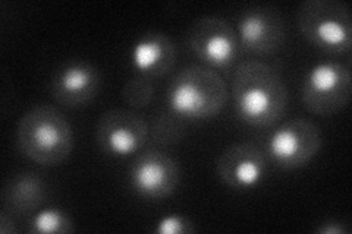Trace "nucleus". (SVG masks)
Returning <instances> with one entry per match:
<instances>
[{
  "instance_id": "obj_17",
  "label": "nucleus",
  "mask_w": 352,
  "mask_h": 234,
  "mask_svg": "<svg viewBox=\"0 0 352 234\" xmlns=\"http://www.w3.org/2000/svg\"><path fill=\"white\" fill-rule=\"evenodd\" d=\"M179 119L176 116H168L162 115L157 116L153 124V139L162 143V145H169L175 143L181 139L182 135V128L179 125Z\"/></svg>"
},
{
  "instance_id": "obj_5",
  "label": "nucleus",
  "mask_w": 352,
  "mask_h": 234,
  "mask_svg": "<svg viewBox=\"0 0 352 234\" xmlns=\"http://www.w3.org/2000/svg\"><path fill=\"white\" fill-rule=\"evenodd\" d=\"M352 91L349 66L320 62L307 71L301 85L304 107L317 116H332L344 110Z\"/></svg>"
},
{
  "instance_id": "obj_9",
  "label": "nucleus",
  "mask_w": 352,
  "mask_h": 234,
  "mask_svg": "<svg viewBox=\"0 0 352 234\" xmlns=\"http://www.w3.org/2000/svg\"><path fill=\"white\" fill-rule=\"evenodd\" d=\"M239 47L257 56H270L280 50L285 41V22L273 6H252L241 14L236 24Z\"/></svg>"
},
{
  "instance_id": "obj_1",
  "label": "nucleus",
  "mask_w": 352,
  "mask_h": 234,
  "mask_svg": "<svg viewBox=\"0 0 352 234\" xmlns=\"http://www.w3.org/2000/svg\"><path fill=\"white\" fill-rule=\"evenodd\" d=\"M232 102L239 120L252 128L278 124L288 106V90L270 65L247 60L236 66L232 80Z\"/></svg>"
},
{
  "instance_id": "obj_18",
  "label": "nucleus",
  "mask_w": 352,
  "mask_h": 234,
  "mask_svg": "<svg viewBox=\"0 0 352 234\" xmlns=\"http://www.w3.org/2000/svg\"><path fill=\"white\" fill-rule=\"evenodd\" d=\"M195 227L192 222L179 214H170L157 221L154 231L159 234H191Z\"/></svg>"
},
{
  "instance_id": "obj_11",
  "label": "nucleus",
  "mask_w": 352,
  "mask_h": 234,
  "mask_svg": "<svg viewBox=\"0 0 352 234\" xmlns=\"http://www.w3.org/2000/svg\"><path fill=\"white\" fill-rule=\"evenodd\" d=\"M266 154L252 143L230 145L217 160L220 180L235 191L257 187L266 177Z\"/></svg>"
},
{
  "instance_id": "obj_16",
  "label": "nucleus",
  "mask_w": 352,
  "mask_h": 234,
  "mask_svg": "<svg viewBox=\"0 0 352 234\" xmlns=\"http://www.w3.org/2000/svg\"><path fill=\"white\" fill-rule=\"evenodd\" d=\"M154 95V86L148 78L135 76L122 88V98L131 108L147 107Z\"/></svg>"
},
{
  "instance_id": "obj_4",
  "label": "nucleus",
  "mask_w": 352,
  "mask_h": 234,
  "mask_svg": "<svg viewBox=\"0 0 352 234\" xmlns=\"http://www.w3.org/2000/svg\"><path fill=\"white\" fill-rule=\"evenodd\" d=\"M301 36L314 47L330 54H344L352 46L349 8L339 0H305L296 10Z\"/></svg>"
},
{
  "instance_id": "obj_14",
  "label": "nucleus",
  "mask_w": 352,
  "mask_h": 234,
  "mask_svg": "<svg viewBox=\"0 0 352 234\" xmlns=\"http://www.w3.org/2000/svg\"><path fill=\"white\" fill-rule=\"evenodd\" d=\"M47 186L36 173L25 172L14 176L3 189L5 209L15 217L34 214L46 199Z\"/></svg>"
},
{
  "instance_id": "obj_20",
  "label": "nucleus",
  "mask_w": 352,
  "mask_h": 234,
  "mask_svg": "<svg viewBox=\"0 0 352 234\" xmlns=\"http://www.w3.org/2000/svg\"><path fill=\"white\" fill-rule=\"evenodd\" d=\"M14 215L9 213V211L3 209L2 214H0V233L3 234H10V233H16V227L14 222Z\"/></svg>"
},
{
  "instance_id": "obj_7",
  "label": "nucleus",
  "mask_w": 352,
  "mask_h": 234,
  "mask_svg": "<svg viewBox=\"0 0 352 234\" xmlns=\"http://www.w3.org/2000/svg\"><path fill=\"white\" fill-rule=\"evenodd\" d=\"M186 41L197 58L212 69L232 66L241 49L232 25L217 16L198 18L191 25Z\"/></svg>"
},
{
  "instance_id": "obj_3",
  "label": "nucleus",
  "mask_w": 352,
  "mask_h": 234,
  "mask_svg": "<svg viewBox=\"0 0 352 234\" xmlns=\"http://www.w3.org/2000/svg\"><path fill=\"white\" fill-rule=\"evenodd\" d=\"M228 102L225 81L212 68L188 66L176 75L166 94L170 113L182 120H207L217 116Z\"/></svg>"
},
{
  "instance_id": "obj_13",
  "label": "nucleus",
  "mask_w": 352,
  "mask_h": 234,
  "mask_svg": "<svg viewBox=\"0 0 352 234\" xmlns=\"http://www.w3.org/2000/svg\"><path fill=\"white\" fill-rule=\"evenodd\" d=\"M132 69L140 76L159 78L170 72L176 62V47L172 40L159 31L142 34L129 50Z\"/></svg>"
},
{
  "instance_id": "obj_2",
  "label": "nucleus",
  "mask_w": 352,
  "mask_h": 234,
  "mask_svg": "<svg viewBox=\"0 0 352 234\" xmlns=\"http://www.w3.org/2000/svg\"><path fill=\"white\" fill-rule=\"evenodd\" d=\"M21 152L40 165H58L69 157L74 132L58 108L37 106L21 117L16 128Z\"/></svg>"
},
{
  "instance_id": "obj_10",
  "label": "nucleus",
  "mask_w": 352,
  "mask_h": 234,
  "mask_svg": "<svg viewBox=\"0 0 352 234\" xmlns=\"http://www.w3.org/2000/svg\"><path fill=\"white\" fill-rule=\"evenodd\" d=\"M181 179L179 165L168 154L148 150L134 160L129 169V185L137 195L159 200L170 196Z\"/></svg>"
},
{
  "instance_id": "obj_15",
  "label": "nucleus",
  "mask_w": 352,
  "mask_h": 234,
  "mask_svg": "<svg viewBox=\"0 0 352 234\" xmlns=\"http://www.w3.org/2000/svg\"><path fill=\"white\" fill-rule=\"evenodd\" d=\"M74 231L71 217L59 208H46L34 214L30 222V233L66 234Z\"/></svg>"
},
{
  "instance_id": "obj_12",
  "label": "nucleus",
  "mask_w": 352,
  "mask_h": 234,
  "mask_svg": "<svg viewBox=\"0 0 352 234\" xmlns=\"http://www.w3.org/2000/svg\"><path fill=\"white\" fill-rule=\"evenodd\" d=\"M100 88V73L91 63L74 60L54 73L52 95L65 107L76 108L88 104Z\"/></svg>"
},
{
  "instance_id": "obj_19",
  "label": "nucleus",
  "mask_w": 352,
  "mask_h": 234,
  "mask_svg": "<svg viewBox=\"0 0 352 234\" xmlns=\"http://www.w3.org/2000/svg\"><path fill=\"white\" fill-rule=\"evenodd\" d=\"M317 233H320V234H348L349 227L344 221L329 220V221L322 222V224L317 227Z\"/></svg>"
},
{
  "instance_id": "obj_8",
  "label": "nucleus",
  "mask_w": 352,
  "mask_h": 234,
  "mask_svg": "<svg viewBox=\"0 0 352 234\" xmlns=\"http://www.w3.org/2000/svg\"><path fill=\"white\" fill-rule=\"evenodd\" d=\"M96 139L104 154L124 159L144 147L148 139V126L134 111L113 108L103 113L98 120Z\"/></svg>"
},
{
  "instance_id": "obj_6",
  "label": "nucleus",
  "mask_w": 352,
  "mask_h": 234,
  "mask_svg": "<svg viewBox=\"0 0 352 234\" xmlns=\"http://www.w3.org/2000/svg\"><path fill=\"white\" fill-rule=\"evenodd\" d=\"M322 133L305 119L285 121L274 129L266 142V155L280 169L295 170L310 163L322 150Z\"/></svg>"
}]
</instances>
